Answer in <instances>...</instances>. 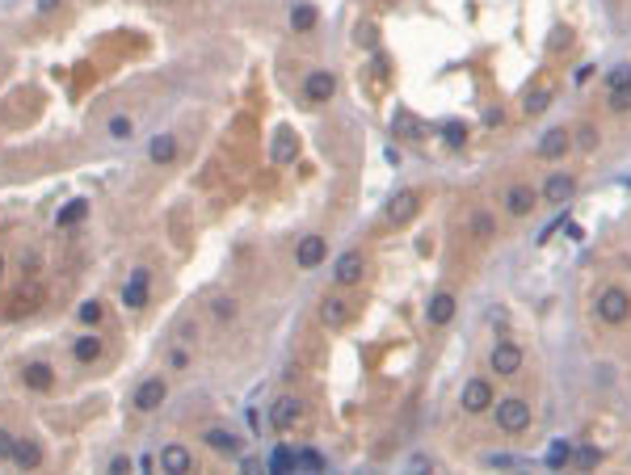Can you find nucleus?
Returning a JSON list of instances; mask_svg holds the SVG:
<instances>
[{
	"label": "nucleus",
	"instance_id": "9d476101",
	"mask_svg": "<svg viewBox=\"0 0 631 475\" xmlns=\"http://www.w3.org/2000/svg\"><path fill=\"white\" fill-rule=\"evenodd\" d=\"M392 131H396L400 139H413V143L430 135V126H425V122H421L413 109H396V114H392Z\"/></svg>",
	"mask_w": 631,
	"mask_h": 475
},
{
	"label": "nucleus",
	"instance_id": "f704fd0d",
	"mask_svg": "<svg viewBox=\"0 0 631 475\" xmlns=\"http://www.w3.org/2000/svg\"><path fill=\"white\" fill-rule=\"evenodd\" d=\"M80 320H84V324H97V320H101V303H97V299H88V303L80 307Z\"/></svg>",
	"mask_w": 631,
	"mask_h": 475
},
{
	"label": "nucleus",
	"instance_id": "37998d69",
	"mask_svg": "<svg viewBox=\"0 0 631 475\" xmlns=\"http://www.w3.org/2000/svg\"><path fill=\"white\" fill-rule=\"evenodd\" d=\"M55 4H59V0H38V8H42V13H46V8H55Z\"/></svg>",
	"mask_w": 631,
	"mask_h": 475
},
{
	"label": "nucleus",
	"instance_id": "4468645a",
	"mask_svg": "<svg viewBox=\"0 0 631 475\" xmlns=\"http://www.w3.org/2000/svg\"><path fill=\"white\" fill-rule=\"evenodd\" d=\"M425 320H430L434 328L451 324V320H455V295H446V290H442V295H434V299H430V307H425Z\"/></svg>",
	"mask_w": 631,
	"mask_h": 475
},
{
	"label": "nucleus",
	"instance_id": "dca6fc26",
	"mask_svg": "<svg viewBox=\"0 0 631 475\" xmlns=\"http://www.w3.org/2000/svg\"><path fill=\"white\" fill-rule=\"evenodd\" d=\"M505 210H510V215H531V210H535V189H531V185H510Z\"/></svg>",
	"mask_w": 631,
	"mask_h": 475
},
{
	"label": "nucleus",
	"instance_id": "f03ea898",
	"mask_svg": "<svg viewBox=\"0 0 631 475\" xmlns=\"http://www.w3.org/2000/svg\"><path fill=\"white\" fill-rule=\"evenodd\" d=\"M493 408H497V425H501L505 434H522V429L531 425V404H526V400H518V396L497 400Z\"/></svg>",
	"mask_w": 631,
	"mask_h": 475
},
{
	"label": "nucleus",
	"instance_id": "c756f323",
	"mask_svg": "<svg viewBox=\"0 0 631 475\" xmlns=\"http://www.w3.org/2000/svg\"><path fill=\"white\" fill-rule=\"evenodd\" d=\"M442 135H446V143H451V147H463V143H467V126H463V122H446V126H442Z\"/></svg>",
	"mask_w": 631,
	"mask_h": 475
},
{
	"label": "nucleus",
	"instance_id": "473e14b6",
	"mask_svg": "<svg viewBox=\"0 0 631 475\" xmlns=\"http://www.w3.org/2000/svg\"><path fill=\"white\" fill-rule=\"evenodd\" d=\"M131 131H135L131 118H109V135H114V139H131Z\"/></svg>",
	"mask_w": 631,
	"mask_h": 475
},
{
	"label": "nucleus",
	"instance_id": "0eeeda50",
	"mask_svg": "<svg viewBox=\"0 0 631 475\" xmlns=\"http://www.w3.org/2000/svg\"><path fill=\"white\" fill-rule=\"evenodd\" d=\"M569 147H573V135H569L564 126H552V131H543V139H539V147H535V152H539L543 160H560Z\"/></svg>",
	"mask_w": 631,
	"mask_h": 475
},
{
	"label": "nucleus",
	"instance_id": "c03bdc74",
	"mask_svg": "<svg viewBox=\"0 0 631 475\" xmlns=\"http://www.w3.org/2000/svg\"><path fill=\"white\" fill-rule=\"evenodd\" d=\"M0 274H4V257H0Z\"/></svg>",
	"mask_w": 631,
	"mask_h": 475
},
{
	"label": "nucleus",
	"instance_id": "423d86ee",
	"mask_svg": "<svg viewBox=\"0 0 631 475\" xmlns=\"http://www.w3.org/2000/svg\"><path fill=\"white\" fill-rule=\"evenodd\" d=\"M164 396H168V387H164V379H143L131 404H135L139 413H156V408L164 404Z\"/></svg>",
	"mask_w": 631,
	"mask_h": 475
},
{
	"label": "nucleus",
	"instance_id": "5701e85b",
	"mask_svg": "<svg viewBox=\"0 0 631 475\" xmlns=\"http://www.w3.org/2000/svg\"><path fill=\"white\" fill-rule=\"evenodd\" d=\"M299 467V455L295 450H286V446H278L274 455H270V471L274 475H282V471H295Z\"/></svg>",
	"mask_w": 631,
	"mask_h": 475
},
{
	"label": "nucleus",
	"instance_id": "bb28decb",
	"mask_svg": "<svg viewBox=\"0 0 631 475\" xmlns=\"http://www.w3.org/2000/svg\"><path fill=\"white\" fill-rule=\"evenodd\" d=\"M173 152H177L173 135H156V139H152V160H156V164H168V160H173Z\"/></svg>",
	"mask_w": 631,
	"mask_h": 475
},
{
	"label": "nucleus",
	"instance_id": "39448f33",
	"mask_svg": "<svg viewBox=\"0 0 631 475\" xmlns=\"http://www.w3.org/2000/svg\"><path fill=\"white\" fill-rule=\"evenodd\" d=\"M489 362H493L497 375H518V370H522V349L510 345V341H497L493 354H489Z\"/></svg>",
	"mask_w": 631,
	"mask_h": 475
},
{
	"label": "nucleus",
	"instance_id": "cd10ccee",
	"mask_svg": "<svg viewBox=\"0 0 631 475\" xmlns=\"http://www.w3.org/2000/svg\"><path fill=\"white\" fill-rule=\"evenodd\" d=\"M88 215V202L84 198H76V202H67L63 210H59V227H72V223H80Z\"/></svg>",
	"mask_w": 631,
	"mask_h": 475
},
{
	"label": "nucleus",
	"instance_id": "9b49d317",
	"mask_svg": "<svg viewBox=\"0 0 631 475\" xmlns=\"http://www.w3.org/2000/svg\"><path fill=\"white\" fill-rule=\"evenodd\" d=\"M417 210H421V198H417V189H400V194L392 198V206H387V219H392V223H409Z\"/></svg>",
	"mask_w": 631,
	"mask_h": 475
},
{
	"label": "nucleus",
	"instance_id": "f3484780",
	"mask_svg": "<svg viewBox=\"0 0 631 475\" xmlns=\"http://www.w3.org/2000/svg\"><path fill=\"white\" fill-rule=\"evenodd\" d=\"M190 450L185 446H164L160 450V471H168V475H181V471H190Z\"/></svg>",
	"mask_w": 631,
	"mask_h": 475
},
{
	"label": "nucleus",
	"instance_id": "a211bd4d",
	"mask_svg": "<svg viewBox=\"0 0 631 475\" xmlns=\"http://www.w3.org/2000/svg\"><path fill=\"white\" fill-rule=\"evenodd\" d=\"M122 299H126V307H143L147 303V269L131 274V282L122 286Z\"/></svg>",
	"mask_w": 631,
	"mask_h": 475
},
{
	"label": "nucleus",
	"instance_id": "1a4fd4ad",
	"mask_svg": "<svg viewBox=\"0 0 631 475\" xmlns=\"http://www.w3.org/2000/svg\"><path fill=\"white\" fill-rule=\"evenodd\" d=\"M497 400H493V387L484 383V379H472V383H463V408L467 413H489Z\"/></svg>",
	"mask_w": 631,
	"mask_h": 475
},
{
	"label": "nucleus",
	"instance_id": "e433bc0d",
	"mask_svg": "<svg viewBox=\"0 0 631 475\" xmlns=\"http://www.w3.org/2000/svg\"><path fill=\"white\" fill-rule=\"evenodd\" d=\"M577 143H581V147L590 152V147L598 143V131H594V126H581V131H577Z\"/></svg>",
	"mask_w": 631,
	"mask_h": 475
},
{
	"label": "nucleus",
	"instance_id": "ea45409f",
	"mask_svg": "<svg viewBox=\"0 0 631 475\" xmlns=\"http://www.w3.org/2000/svg\"><path fill=\"white\" fill-rule=\"evenodd\" d=\"M472 227H476V236H489V232H493V223H489V215H476V223H472Z\"/></svg>",
	"mask_w": 631,
	"mask_h": 475
},
{
	"label": "nucleus",
	"instance_id": "2eb2a0df",
	"mask_svg": "<svg viewBox=\"0 0 631 475\" xmlns=\"http://www.w3.org/2000/svg\"><path fill=\"white\" fill-rule=\"evenodd\" d=\"M303 93H307V101H328V97L337 93V80H333L328 72H312V76L303 80Z\"/></svg>",
	"mask_w": 631,
	"mask_h": 475
},
{
	"label": "nucleus",
	"instance_id": "7ed1b4c3",
	"mask_svg": "<svg viewBox=\"0 0 631 475\" xmlns=\"http://www.w3.org/2000/svg\"><path fill=\"white\" fill-rule=\"evenodd\" d=\"M362 274H366V257H362L358 248H350V253H341V257L333 261L337 286H354V282H362Z\"/></svg>",
	"mask_w": 631,
	"mask_h": 475
},
{
	"label": "nucleus",
	"instance_id": "f257e3e1",
	"mask_svg": "<svg viewBox=\"0 0 631 475\" xmlns=\"http://www.w3.org/2000/svg\"><path fill=\"white\" fill-rule=\"evenodd\" d=\"M631 316V295L623 286H606L602 295H598V320H606V324H623Z\"/></svg>",
	"mask_w": 631,
	"mask_h": 475
},
{
	"label": "nucleus",
	"instance_id": "72a5a7b5",
	"mask_svg": "<svg viewBox=\"0 0 631 475\" xmlns=\"http://www.w3.org/2000/svg\"><path fill=\"white\" fill-rule=\"evenodd\" d=\"M606 80H611V88H615V84H631V63H619V67H611V76H606Z\"/></svg>",
	"mask_w": 631,
	"mask_h": 475
},
{
	"label": "nucleus",
	"instance_id": "7c9ffc66",
	"mask_svg": "<svg viewBox=\"0 0 631 475\" xmlns=\"http://www.w3.org/2000/svg\"><path fill=\"white\" fill-rule=\"evenodd\" d=\"M611 109H619V114L631 109V84H615L611 88Z\"/></svg>",
	"mask_w": 631,
	"mask_h": 475
},
{
	"label": "nucleus",
	"instance_id": "aec40b11",
	"mask_svg": "<svg viewBox=\"0 0 631 475\" xmlns=\"http://www.w3.org/2000/svg\"><path fill=\"white\" fill-rule=\"evenodd\" d=\"M51 383H55V375H51V366H46V362H29V366H25V387L46 392Z\"/></svg>",
	"mask_w": 631,
	"mask_h": 475
},
{
	"label": "nucleus",
	"instance_id": "20e7f679",
	"mask_svg": "<svg viewBox=\"0 0 631 475\" xmlns=\"http://www.w3.org/2000/svg\"><path fill=\"white\" fill-rule=\"evenodd\" d=\"M350 316H354L350 299H341V295H324V299H320V324H324V328H345Z\"/></svg>",
	"mask_w": 631,
	"mask_h": 475
},
{
	"label": "nucleus",
	"instance_id": "a19ab883",
	"mask_svg": "<svg viewBox=\"0 0 631 475\" xmlns=\"http://www.w3.org/2000/svg\"><path fill=\"white\" fill-rule=\"evenodd\" d=\"M109 471H114V475H126V471H131V459H114V463H109Z\"/></svg>",
	"mask_w": 631,
	"mask_h": 475
},
{
	"label": "nucleus",
	"instance_id": "c9c22d12",
	"mask_svg": "<svg viewBox=\"0 0 631 475\" xmlns=\"http://www.w3.org/2000/svg\"><path fill=\"white\" fill-rule=\"evenodd\" d=\"M299 467H312V471H320V467H324V459H320L316 450H299Z\"/></svg>",
	"mask_w": 631,
	"mask_h": 475
},
{
	"label": "nucleus",
	"instance_id": "c85d7f7f",
	"mask_svg": "<svg viewBox=\"0 0 631 475\" xmlns=\"http://www.w3.org/2000/svg\"><path fill=\"white\" fill-rule=\"evenodd\" d=\"M547 105H552V93H547V88H539V93H531V97L522 101V109H526V114H543Z\"/></svg>",
	"mask_w": 631,
	"mask_h": 475
},
{
	"label": "nucleus",
	"instance_id": "6e6552de",
	"mask_svg": "<svg viewBox=\"0 0 631 475\" xmlns=\"http://www.w3.org/2000/svg\"><path fill=\"white\" fill-rule=\"evenodd\" d=\"M324 257H328V244H324V236H303V240H299V248H295V261H299V269H316Z\"/></svg>",
	"mask_w": 631,
	"mask_h": 475
},
{
	"label": "nucleus",
	"instance_id": "ddd939ff",
	"mask_svg": "<svg viewBox=\"0 0 631 475\" xmlns=\"http://www.w3.org/2000/svg\"><path fill=\"white\" fill-rule=\"evenodd\" d=\"M573 194H577V181H573L569 173H556V177H547V185H543V198L556 202V206H564Z\"/></svg>",
	"mask_w": 631,
	"mask_h": 475
},
{
	"label": "nucleus",
	"instance_id": "4be33fe9",
	"mask_svg": "<svg viewBox=\"0 0 631 475\" xmlns=\"http://www.w3.org/2000/svg\"><path fill=\"white\" fill-rule=\"evenodd\" d=\"M72 354H76V362H97L101 358V341L97 337H76Z\"/></svg>",
	"mask_w": 631,
	"mask_h": 475
},
{
	"label": "nucleus",
	"instance_id": "2f4dec72",
	"mask_svg": "<svg viewBox=\"0 0 631 475\" xmlns=\"http://www.w3.org/2000/svg\"><path fill=\"white\" fill-rule=\"evenodd\" d=\"M573 459H577V467H594V463H602V450H598V446H585V450H577Z\"/></svg>",
	"mask_w": 631,
	"mask_h": 475
},
{
	"label": "nucleus",
	"instance_id": "b1692460",
	"mask_svg": "<svg viewBox=\"0 0 631 475\" xmlns=\"http://www.w3.org/2000/svg\"><path fill=\"white\" fill-rule=\"evenodd\" d=\"M295 152H299L295 135H291V131H278V139H274V160H278V164H286V160H291Z\"/></svg>",
	"mask_w": 631,
	"mask_h": 475
},
{
	"label": "nucleus",
	"instance_id": "6ab92c4d",
	"mask_svg": "<svg viewBox=\"0 0 631 475\" xmlns=\"http://www.w3.org/2000/svg\"><path fill=\"white\" fill-rule=\"evenodd\" d=\"M202 438H206V446L219 450V455H240V438H236L232 429H206Z\"/></svg>",
	"mask_w": 631,
	"mask_h": 475
},
{
	"label": "nucleus",
	"instance_id": "4c0bfd02",
	"mask_svg": "<svg viewBox=\"0 0 631 475\" xmlns=\"http://www.w3.org/2000/svg\"><path fill=\"white\" fill-rule=\"evenodd\" d=\"M215 316H219V320H232V316H236V303H232V299H215Z\"/></svg>",
	"mask_w": 631,
	"mask_h": 475
},
{
	"label": "nucleus",
	"instance_id": "79ce46f5",
	"mask_svg": "<svg viewBox=\"0 0 631 475\" xmlns=\"http://www.w3.org/2000/svg\"><path fill=\"white\" fill-rule=\"evenodd\" d=\"M510 463H514L510 455H489V467H510Z\"/></svg>",
	"mask_w": 631,
	"mask_h": 475
},
{
	"label": "nucleus",
	"instance_id": "393cba45",
	"mask_svg": "<svg viewBox=\"0 0 631 475\" xmlns=\"http://www.w3.org/2000/svg\"><path fill=\"white\" fill-rule=\"evenodd\" d=\"M569 463H573V446H569V442H552V446H547V467L560 471V467H569Z\"/></svg>",
	"mask_w": 631,
	"mask_h": 475
},
{
	"label": "nucleus",
	"instance_id": "412c9836",
	"mask_svg": "<svg viewBox=\"0 0 631 475\" xmlns=\"http://www.w3.org/2000/svg\"><path fill=\"white\" fill-rule=\"evenodd\" d=\"M13 463H21L25 471H34V467L42 463V446H38V442H17V446H13Z\"/></svg>",
	"mask_w": 631,
	"mask_h": 475
},
{
	"label": "nucleus",
	"instance_id": "a878e982",
	"mask_svg": "<svg viewBox=\"0 0 631 475\" xmlns=\"http://www.w3.org/2000/svg\"><path fill=\"white\" fill-rule=\"evenodd\" d=\"M291 25H295L299 34H307V29L316 25V8H312V4H295V8H291Z\"/></svg>",
	"mask_w": 631,
	"mask_h": 475
},
{
	"label": "nucleus",
	"instance_id": "58836bf2",
	"mask_svg": "<svg viewBox=\"0 0 631 475\" xmlns=\"http://www.w3.org/2000/svg\"><path fill=\"white\" fill-rule=\"evenodd\" d=\"M13 446H17V438H8V434L0 429V459H13Z\"/></svg>",
	"mask_w": 631,
	"mask_h": 475
},
{
	"label": "nucleus",
	"instance_id": "f8f14e48",
	"mask_svg": "<svg viewBox=\"0 0 631 475\" xmlns=\"http://www.w3.org/2000/svg\"><path fill=\"white\" fill-rule=\"evenodd\" d=\"M299 417H303V404H299L295 396H282V400L274 404V413H270V421H274V429H282V434H286V429H291V425H295Z\"/></svg>",
	"mask_w": 631,
	"mask_h": 475
}]
</instances>
